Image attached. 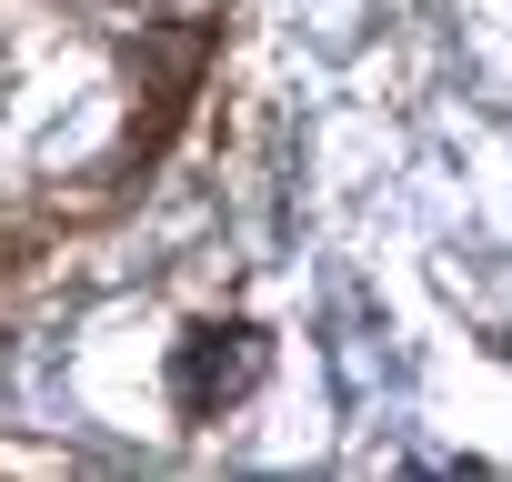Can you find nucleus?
Listing matches in <instances>:
<instances>
[{"label":"nucleus","mask_w":512,"mask_h":482,"mask_svg":"<svg viewBox=\"0 0 512 482\" xmlns=\"http://www.w3.org/2000/svg\"><path fill=\"white\" fill-rule=\"evenodd\" d=\"M251 372H262V332H191L171 392H181V412H211V402L251 392Z\"/></svg>","instance_id":"f257e3e1"}]
</instances>
